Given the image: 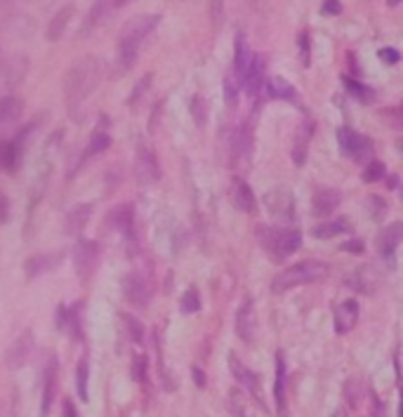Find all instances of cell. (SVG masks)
Here are the masks:
<instances>
[{
	"label": "cell",
	"mask_w": 403,
	"mask_h": 417,
	"mask_svg": "<svg viewBox=\"0 0 403 417\" xmlns=\"http://www.w3.org/2000/svg\"><path fill=\"white\" fill-rule=\"evenodd\" d=\"M104 78V61L99 57H81L71 64V69L64 74V99H66L69 111L78 116V109L88 102L90 95L102 85Z\"/></svg>",
	"instance_id": "obj_1"
},
{
	"label": "cell",
	"mask_w": 403,
	"mask_h": 417,
	"mask_svg": "<svg viewBox=\"0 0 403 417\" xmlns=\"http://www.w3.org/2000/svg\"><path fill=\"white\" fill-rule=\"evenodd\" d=\"M160 14H137V17L127 19L125 26L118 33V61L123 69H130L137 52L141 47V42L146 40V35L158 26Z\"/></svg>",
	"instance_id": "obj_2"
},
{
	"label": "cell",
	"mask_w": 403,
	"mask_h": 417,
	"mask_svg": "<svg viewBox=\"0 0 403 417\" xmlns=\"http://www.w3.org/2000/svg\"><path fill=\"white\" fill-rule=\"evenodd\" d=\"M325 274H328V264H323V262H300V264L283 269L281 274L274 276L271 293L281 295L293 288L307 286V283H316V281L325 278Z\"/></svg>",
	"instance_id": "obj_3"
},
{
	"label": "cell",
	"mask_w": 403,
	"mask_h": 417,
	"mask_svg": "<svg viewBox=\"0 0 403 417\" xmlns=\"http://www.w3.org/2000/svg\"><path fill=\"white\" fill-rule=\"evenodd\" d=\"M259 240L267 254L276 262H283L300 247V231L297 229H276V226H259Z\"/></svg>",
	"instance_id": "obj_4"
},
{
	"label": "cell",
	"mask_w": 403,
	"mask_h": 417,
	"mask_svg": "<svg viewBox=\"0 0 403 417\" xmlns=\"http://www.w3.org/2000/svg\"><path fill=\"white\" fill-rule=\"evenodd\" d=\"M71 257H74V269H76L78 278L88 281L90 276L95 274V269H97L99 247H97L95 240H78Z\"/></svg>",
	"instance_id": "obj_5"
},
{
	"label": "cell",
	"mask_w": 403,
	"mask_h": 417,
	"mask_svg": "<svg viewBox=\"0 0 403 417\" xmlns=\"http://www.w3.org/2000/svg\"><path fill=\"white\" fill-rule=\"evenodd\" d=\"M229 370L233 375V380H238V384L245 387L250 394H255V401L264 406V394H262V384H259L257 372H252L250 368H245L243 360H240L236 353H229Z\"/></svg>",
	"instance_id": "obj_6"
},
{
	"label": "cell",
	"mask_w": 403,
	"mask_h": 417,
	"mask_svg": "<svg viewBox=\"0 0 403 417\" xmlns=\"http://www.w3.org/2000/svg\"><path fill=\"white\" fill-rule=\"evenodd\" d=\"M337 141H339V148L351 155V158H363L373 151V141L366 139L363 134H358L356 130H351V127H339L337 130Z\"/></svg>",
	"instance_id": "obj_7"
},
{
	"label": "cell",
	"mask_w": 403,
	"mask_h": 417,
	"mask_svg": "<svg viewBox=\"0 0 403 417\" xmlns=\"http://www.w3.org/2000/svg\"><path fill=\"white\" fill-rule=\"evenodd\" d=\"M134 177H137L139 184H153L158 182L160 170L158 163H156V155L148 146H139L137 155H134Z\"/></svg>",
	"instance_id": "obj_8"
},
{
	"label": "cell",
	"mask_w": 403,
	"mask_h": 417,
	"mask_svg": "<svg viewBox=\"0 0 403 417\" xmlns=\"http://www.w3.org/2000/svg\"><path fill=\"white\" fill-rule=\"evenodd\" d=\"M123 293L125 300L134 304V307H146L148 300H151V286L144 276L139 274H127L123 278Z\"/></svg>",
	"instance_id": "obj_9"
},
{
	"label": "cell",
	"mask_w": 403,
	"mask_h": 417,
	"mask_svg": "<svg viewBox=\"0 0 403 417\" xmlns=\"http://www.w3.org/2000/svg\"><path fill=\"white\" fill-rule=\"evenodd\" d=\"M54 394H57V358L49 356V360L42 368V396H40V415L47 417L49 415V408H52V401H54Z\"/></svg>",
	"instance_id": "obj_10"
},
{
	"label": "cell",
	"mask_w": 403,
	"mask_h": 417,
	"mask_svg": "<svg viewBox=\"0 0 403 417\" xmlns=\"http://www.w3.org/2000/svg\"><path fill=\"white\" fill-rule=\"evenodd\" d=\"M231 203L236 205L240 212H245V215H252V212H257V198H255L252 189L247 187V184L240 180V177H233L231 180Z\"/></svg>",
	"instance_id": "obj_11"
},
{
	"label": "cell",
	"mask_w": 403,
	"mask_h": 417,
	"mask_svg": "<svg viewBox=\"0 0 403 417\" xmlns=\"http://www.w3.org/2000/svg\"><path fill=\"white\" fill-rule=\"evenodd\" d=\"M401 236H403V224L401 222H394L389 224L387 229H382L378 233V238H375V247H378V252L382 257H392L396 252V247L401 243Z\"/></svg>",
	"instance_id": "obj_12"
},
{
	"label": "cell",
	"mask_w": 403,
	"mask_h": 417,
	"mask_svg": "<svg viewBox=\"0 0 403 417\" xmlns=\"http://www.w3.org/2000/svg\"><path fill=\"white\" fill-rule=\"evenodd\" d=\"M358 321V304L356 300H344L339 307L335 309V330L339 335L349 332Z\"/></svg>",
	"instance_id": "obj_13"
},
{
	"label": "cell",
	"mask_w": 403,
	"mask_h": 417,
	"mask_svg": "<svg viewBox=\"0 0 403 417\" xmlns=\"http://www.w3.org/2000/svg\"><path fill=\"white\" fill-rule=\"evenodd\" d=\"M255 321H257V316H255V307H252V302L247 300V302H243V307H240L238 314H236V332L243 342H252Z\"/></svg>",
	"instance_id": "obj_14"
},
{
	"label": "cell",
	"mask_w": 403,
	"mask_h": 417,
	"mask_svg": "<svg viewBox=\"0 0 403 417\" xmlns=\"http://www.w3.org/2000/svg\"><path fill=\"white\" fill-rule=\"evenodd\" d=\"M339 201H342L339 191H335V189H321V191H316L311 208H314V215L316 217H328L330 212L339 205Z\"/></svg>",
	"instance_id": "obj_15"
},
{
	"label": "cell",
	"mask_w": 403,
	"mask_h": 417,
	"mask_svg": "<svg viewBox=\"0 0 403 417\" xmlns=\"http://www.w3.org/2000/svg\"><path fill=\"white\" fill-rule=\"evenodd\" d=\"M262 83H264V61H262V57H252L250 66H247L245 76H243V85H245L247 95L257 97Z\"/></svg>",
	"instance_id": "obj_16"
},
{
	"label": "cell",
	"mask_w": 403,
	"mask_h": 417,
	"mask_svg": "<svg viewBox=\"0 0 403 417\" xmlns=\"http://www.w3.org/2000/svg\"><path fill=\"white\" fill-rule=\"evenodd\" d=\"M92 217V205L85 203V205H76L74 210H69L66 219H64V226H66V233H81L85 226H88Z\"/></svg>",
	"instance_id": "obj_17"
},
{
	"label": "cell",
	"mask_w": 403,
	"mask_h": 417,
	"mask_svg": "<svg viewBox=\"0 0 403 417\" xmlns=\"http://www.w3.org/2000/svg\"><path fill=\"white\" fill-rule=\"evenodd\" d=\"M250 59H252V52L247 49V42H245L243 35H238V38H236V52H233V66H231V71H233V76H236L238 81H240V85H243V76H245L247 66H250Z\"/></svg>",
	"instance_id": "obj_18"
},
{
	"label": "cell",
	"mask_w": 403,
	"mask_h": 417,
	"mask_svg": "<svg viewBox=\"0 0 403 417\" xmlns=\"http://www.w3.org/2000/svg\"><path fill=\"white\" fill-rule=\"evenodd\" d=\"M71 17H74V7L66 5V7H62V10L57 12L52 19H49V24H47V40L49 42H57L62 38L64 31H66Z\"/></svg>",
	"instance_id": "obj_19"
},
{
	"label": "cell",
	"mask_w": 403,
	"mask_h": 417,
	"mask_svg": "<svg viewBox=\"0 0 403 417\" xmlns=\"http://www.w3.org/2000/svg\"><path fill=\"white\" fill-rule=\"evenodd\" d=\"M286 363H283V353H276V387H274V399H276V408H279V415H286Z\"/></svg>",
	"instance_id": "obj_20"
},
{
	"label": "cell",
	"mask_w": 403,
	"mask_h": 417,
	"mask_svg": "<svg viewBox=\"0 0 403 417\" xmlns=\"http://www.w3.org/2000/svg\"><path fill=\"white\" fill-rule=\"evenodd\" d=\"M267 92L274 99H283V102H297V90L290 83L283 81L281 76L267 78Z\"/></svg>",
	"instance_id": "obj_21"
},
{
	"label": "cell",
	"mask_w": 403,
	"mask_h": 417,
	"mask_svg": "<svg viewBox=\"0 0 403 417\" xmlns=\"http://www.w3.org/2000/svg\"><path fill=\"white\" fill-rule=\"evenodd\" d=\"M31 346H33V335L31 332H24V335H21L17 342H14V346L10 351H7V363L10 365H21L26 360V356L28 353H31Z\"/></svg>",
	"instance_id": "obj_22"
},
{
	"label": "cell",
	"mask_w": 403,
	"mask_h": 417,
	"mask_svg": "<svg viewBox=\"0 0 403 417\" xmlns=\"http://www.w3.org/2000/svg\"><path fill=\"white\" fill-rule=\"evenodd\" d=\"M21 109H24V104H21L17 97H12V95L0 97V123H7V120H14L17 116H21Z\"/></svg>",
	"instance_id": "obj_23"
},
{
	"label": "cell",
	"mask_w": 403,
	"mask_h": 417,
	"mask_svg": "<svg viewBox=\"0 0 403 417\" xmlns=\"http://www.w3.org/2000/svg\"><path fill=\"white\" fill-rule=\"evenodd\" d=\"M109 222L116 226L118 231H130L132 229V208L130 205H118V208H113Z\"/></svg>",
	"instance_id": "obj_24"
},
{
	"label": "cell",
	"mask_w": 403,
	"mask_h": 417,
	"mask_svg": "<svg viewBox=\"0 0 403 417\" xmlns=\"http://www.w3.org/2000/svg\"><path fill=\"white\" fill-rule=\"evenodd\" d=\"M346 229H349V222H346V219H335V222L318 224L311 233H314L316 238H332V236H337V233H344Z\"/></svg>",
	"instance_id": "obj_25"
},
{
	"label": "cell",
	"mask_w": 403,
	"mask_h": 417,
	"mask_svg": "<svg viewBox=\"0 0 403 417\" xmlns=\"http://www.w3.org/2000/svg\"><path fill=\"white\" fill-rule=\"evenodd\" d=\"M226 406H229V413L233 415V417H252L250 415V410H247V403H245V399L240 396L238 392H229V396H226Z\"/></svg>",
	"instance_id": "obj_26"
},
{
	"label": "cell",
	"mask_w": 403,
	"mask_h": 417,
	"mask_svg": "<svg viewBox=\"0 0 403 417\" xmlns=\"http://www.w3.org/2000/svg\"><path fill=\"white\" fill-rule=\"evenodd\" d=\"M88 377H90V368H88V360L83 358L81 363H78V370H76V387H78V396H81L83 401H90Z\"/></svg>",
	"instance_id": "obj_27"
},
{
	"label": "cell",
	"mask_w": 403,
	"mask_h": 417,
	"mask_svg": "<svg viewBox=\"0 0 403 417\" xmlns=\"http://www.w3.org/2000/svg\"><path fill=\"white\" fill-rule=\"evenodd\" d=\"M344 85L349 88V92L358 99V102H368V104H370L373 99H375V90H373V88H368V85H363V83L351 81L349 76L344 78Z\"/></svg>",
	"instance_id": "obj_28"
},
{
	"label": "cell",
	"mask_w": 403,
	"mask_h": 417,
	"mask_svg": "<svg viewBox=\"0 0 403 417\" xmlns=\"http://www.w3.org/2000/svg\"><path fill=\"white\" fill-rule=\"evenodd\" d=\"M109 144H111V137H109V134L97 130V132L90 137V144H88V148H85V155H88V158H92V155L106 151V148H109Z\"/></svg>",
	"instance_id": "obj_29"
},
{
	"label": "cell",
	"mask_w": 403,
	"mask_h": 417,
	"mask_svg": "<svg viewBox=\"0 0 403 417\" xmlns=\"http://www.w3.org/2000/svg\"><path fill=\"white\" fill-rule=\"evenodd\" d=\"M238 88H240V81L236 76H233V71L226 74V81H224V99H226V106H236L238 102Z\"/></svg>",
	"instance_id": "obj_30"
},
{
	"label": "cell",
	"mask_w": 403,
	"mask_h": 417,
	"mask_svg": "<svg viewBox=\"0 0 403 417\" xmlns=\"http://www.w3.org/2000/svg\"><path fill=\"white\" fill-rule=\"evenodd\" d=\"M49 264H54V257H42V254H38V257H31L26 262V276H38L42 271H47V269H52Z\"/></svg>",
	"instance_id": "obj_31"
},
{
	"label": "cell",
	"mask_w": 403,
	"mask_h": 417,
	"mask_svg": "<svg viewBox=\"0 0 403 417\" xmlns=\"http://www.w3.org/2000/svg\"><path fill=\"white\" fill-rule=\"evenodd\" d=\"M385 175H387L385 163L373 160V163H368V168L363 172V182H380V180H385Z\"/></svg>",
	"instance_id": "obj_32"
},
{
	"label": "cell",
	"mask_w": 403,
	"mask_h": 417,
	"mask_svg": "<svg viewBox=\"0 0 403 417\" xmlns=\"http://www.w3.org/2000/svg\"><path fill=\"white\" fill-rule=\"evenodd\" d=\"M198 309H201V300H198L196 288H189L187 293L182 295V311L184 314H194Z\"/></svg>",
	"instance_id": "obj_33"
},
{
	"label": "cell",
	"mask_w": 403,
	"mask_h": 417,
	"mask_svg": "<svg viewBox=\"0 0 403 417\" xmlns=\"http://www.w3.org/2000/svg\"><path fill=\"white\" fill-rule=\"evenodd\" d=\"M14 160H17V144H14V141L0 144V165H3V168H12Z\"/></svg>",
	"instance_id": "obj_34"
},
{
	"label": "cell",
	"mask_w": 403,
	"mask_h": 417,
	"mask_svg": "<svg viewBox=\"0 0 403 417\" xmlns=\"http://www.w3.org/2000/svg\"><path fill=\"white\" fill-rule=\"evenodd\" d=\"M309 137H311V134H307V123H304V127L300 130V137H297V144L293 148V155H295L297 165H302V163H304V151H307V139Z\"/></svg>",
	"instance_id": "obj_35"
},
{
	"label": "cell",
	"mask_w": 403,
	"mask_h": 417,
	"mask_svg": "<svg viewBox=\"0 0 403 417\" xmlns=\"http://www.w3.org/2000/svg\"><path fill=\"white\" fill-rule=\"evenodd\" d=\"M191 113H194V120L198 125H203L205 123V102H203V97H194L191 99Z\"/></svg>",
	"instance_id": "obj_36"
},
{
	"label": "cell",
	"mask_w": 403,
	"mask_h": 417,
	"mask_svg": "<svg viewBox=\"0 0 403 417\" xmlns=\"http://www.w3.org/2000/svg\"><path fill=\"white\" fill-rule=\"evenodd\" d=\"M123 318H125V325H127V330H130V335H132L134 342H141V337H144V328L139 325L137 318H132V316H127V314Z\"/></svg>",
	"instance_id": "obj_37"
},
{
	"label": "cell",
	"mask_w": 403,
	"mask_h": 417,
	"mask_svg": "<svg viewBox=\"0 0 403 417\" xmlns=\"http://www.w3.org/2000/svg\"><path fill=\"white\" fill-rule=\"evenodd\" d=\"M148 85H151V74L141 78V85H137V88H134V92H132V99H130V104H132V106L139 102L141 95H144V90L148 88Z\"/></svg>",
	"instance_id": "obj_38"
},
{
	"label": "cell",
	"mask_w": 403,
	"mask_h": 417,
	"mask_svg": "<svg viewBox=\"0 0 403 417\" xmlns=\"http://www.w3.org/2000/svg\"><path fill=\"white\" fill-rule=\"evenodd\" d=\"M134 377H137V382L146 380V358L144 356H137L134 358Z\"/></svg>",
	"instance_id": "obj_39"
},
{
	"label": "cell",
	"mask_w": 403,
	"mask_h": 417,
	"mask_svg": "<svg viewBox=\"0 0 403 417\" xmlns=\"http://www.w3.org/2000/svg\"><path fill=\"white\" fill-rule=\"evenodd\" d=\"M321 12L323 14H332V17H335V14L342 12V5H339V0H323Z\"/></svg>",
	"instance_id": "obj_40"
},
{
	"label": "cell",
	"mask_w": 403,
	"mask_h": 417,
	"mask_svg": "<svg viewBox=\"0 0 403 417\" xmlns=\"http://www.w3.org/2000/svg\"><path fill=\"white\" fill-rule=\"evenodd\" d=\"M380 57H382V61H387V64H396L401 59L399 52H396L394 47H385V49H380Z\"/></svg>",
	"instance_id": "obj_41"
},
{
	"label": "cell",
	"mask_w": 403,
	"mask_h": 417,
	"mask_svg": "<svg viewBox=\"0 0 403 417\" xmlns=\"http://www.w3.org/2000/svg\"><path fill=\"white\" fill-rule=\"evenodd\" d=\"M300 49H302V64H309V33L307 31L300 35Z\"/></svg>",
	"instance_id": "obj_42"
},
{
	"label": "cell",
	"mask_w": 403,
	"mask_h": 417,
	"mask_svg": "<svg viewBox=\"0 0 403 417\" xmlns=\"http://www.w3.org/2000/svg\"><path fill=\"white\" fill-rule=\"evenodd\" d=\"M7 217H10V201L0 194V224H5Z\"/></svg>",
	"instance_id": "obj_43"
},
{
	"label": "cell",
	"mask_w": 403,
	"mask_h": 417,
	"mask_svg": "<svg viewBox=\"0 0 403 417\" xmlns=\"http://www.w3.org/2000/svg\"><path fill=\"white\" fill-rule=\"evenodd\" d=\"M191 375H194V382H196L198 387H205V375H203L201 368H194V370H191Z\"/></svg>",
	"instance_id": "obj_44"
},
{
	"label": "cell",
	"mask_w": 403,
	"mask_h": 417,
	"mask_svg": "<svg viewBox=\"0 0 403 417\" xmlns=\"http://www.w3.org/2000/svg\"><path fill=\"white\" fill-rule=\"evenodd\" d=\"M64 417H78L76 406L71 401H64Z\"/></svg>",
	"instance_id": "obj_45"
},
{
	"label": "cell",
	"mask_w": 403,
	"mask_h": 417,
	"mask_svg": "<svg viewBox=\"0 0 403 417\" xmlns=\"http://www.w3.org/2000/svg\"><path fill=\"white\" fill-rule=\"evenodd\" d=\"M342 247H344V250H349V252H361V243H358V240H354V243H344Z\"/></svg>",
	"instance_id": "obj_46"
},
{
	"label": "cell",
	"mask_w": 403,
	"mask_h": 417,
	"mask_svg": "<svg viewBox=\"0 0 403 417\" xmlns=\"http://www.w3.org/2000/svg\"><path fill=\"white\" fill-rule=\"evenodd\" d=\"M111 3L116 5V7H123V5H127V3H130V0H111Z\"/></svg>",
	"instance_id": "obj_47"
},
{
	"label": "cell",
	"mask_w": 403,
	"mask_h": 417,
	"mask_svg": "<svg viewBox=\"0 0 403 417\" xmlns=\"http://www.w3.org/2000/svg\"><path fill=\"white\" fill-rule=\"evenodd\" d=\"M399 3H401V0H389V5H392V7H396Z\"/></svg>",
	"instance_id": "obj_48"
},
{
	"label": "cell",
	"mask_w": 403,
	"mask_h": 417,
	"mask_svg": "<svg viewBox=\"0 0 403 417\" xmlns=\"http://www.w3.org/2000/svg\"><path fill=\"white\" fill-rule=\"evenodd\" d=\"M337 417H342V415H337Z\"/></svg>",
	"instance_id": "obj_49"
}]
</instances>
